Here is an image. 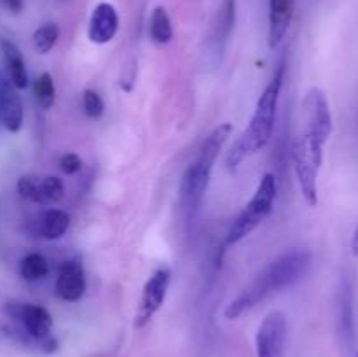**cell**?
<instances>
[{
    "label": "cell",
    "instance_id": "cell-1",
    "mask_svg": "<svg viewBox=\"0 0 358 357\" xmlns=\"http://www.w3.org/2000/svg\"><path fill=\"white\" fill-rule=\"evenodd\" d=\"M310 265L311 254L306 248H294V251L282 254L275 261L269 262L266 268H262L259 275L227 304L224 310V317L227 321L241 317L245 312L257 307L266 298L303 279Z\"/></svg>",
    "mask_w": 358,
    "mask_h": 357
},
{
    "label": "cell",
    "instance_id": "cell-2",
    "mask_svg": "<svg viewBox=\"0 0 358 357\" xmlns=\"http://www.w3.org/2000/svg\"><path fill=\"white\" fill-rule=\"evenodd\" d=\"M283 77H285V63H280L271 83L264 88L262 94L259 97L250 122L227 153L226 164L231 174L238 170L241 161L257 154L271 140L276 122V112H278L280 93H282L283 88Z\"/></svg>",
    "mask_w": 358,
    "mask_h": 357
},
{
    "label": "cell",
    "instance_id": "cell-3",
    "mask_svg": "<svg viewBox=\"0 0 358 357\" xmlns=\"http://www.w3.org/2000/svg\"><path fill=\"white\" fill-rule=\"evenodd\" d=\"M231 133H233L231 122H220L219 126H215L210 132V135L203 140L196 160L189 164L187 170L182 175L180 205L189 220L196 216L199 205H201L217 158H219L220 150H222L224 144L227 142Z\"/></svg>",
    "mask_w": 358,
    "mask_h": 357
},
{
    "label": "cell",
    "instance_id": "cell-4",
    "mask_svg": "<svg viewBox=\"0 0 358 357\" xmlns=\"http://www.w3.org/2000/svg\"><path fill=\"white\" fill-rule=\"evenodd\" d=\"M3 314L13 321L9 332L14 340L44 354L58 349V342L51 335L52 317L44 307L10 301L3 307Z\"/></svg>",
    "mask_w": 358,
    "mask_h": 357
},
{
    "label": "cell",
    "instance_id": "cell-5",
    "mask_svg": "<svg viewBox=\"0 0 358 357\" xmlns=\"http://www.w3.org/2000/svg\"><path fill=\"white\" fill-rule=\"evenodd\" d=\"M276 191H278V188H276L275 175H262L252 200L238 214V217L231 224L229 231L226 233V238L222 241V248H220V258H222L227 248L236 245L243 238H247L271 214L276 200Z\"/></svg>",
    "mask_w": 358,
    "mask_h": 357
},
{
    "label": "cell",
    "instance_id": "cell-6",
    "mask_svg": "<svg viewBox=\"0 0 358 357\" xmlns=\"http://www.w3.org/2000/svg\"><path fill=\"white\" fill-rule=\"evenodd\" d=\"M303 114L304 132L301 136L313 146L324 149L332 135L334 122H332V112L327 94L320 88H311L306 93L303 100Z\"/></svg>",
    "mask_w": 358,
    "mask_h": 357
},
{
    "label": "cell",
    "instance_id": "cell-7",
    "mask_svg": "<svg viewBox=\"0 0 358 357\" xmlns=\"http://www.w3.org/2000/svg\"><path fill=\"white\" fill-rule=\"evenodd\" d=\"M322 163H324V149L301 136L294 146V168H296L301 195L310 206L318 205V174Z\"/></svg>",
    "mask_w": 358,
    "mask_h": 357
},
{
    "label": "cell",
    "instance_id": "cell-8",
    "mask_svg": "<svg viewBox=\"0 0 358 357\" xmlns=\"http://www.w3.org/2000/svg\"><path fill=\"white\" fill-rule=\"evenodd\" d=\"M171 284V270L168 266H161L157 268L152 275L147 279L145 286L142 289V296H140L138 307H136L135 318H133V328L143 329L154 315L161 310L166 300L168 289Z\"/></svg>",
    "mask_w": 358,
    "mask_h": 357
},
{
    "label": "cell",
    "instance_id": "cell-9",
    "mask_svg": "<svg viewBox=\"0 0 358 357\" xmlns=\"http://www.w3.org/2000/svg\"><path fill=\"white\" fill-rule=\"evenodd\" d=\"M16 189L21 198L35 205H56L65 196V184L55 175H21Z\"/></svg>",
    "mask_w": 358,
    "mask_h": 357
},
{
    "label": "cell",
    "instance_id": "cell-10",
    "mask_svg": "<svg viewBox=\"0 0 358 357\" xmlns=\"http://www.w3.org/2000/svg\"><path fill=\"white\" fill-rule=\"evenodd\" d=\"M287 317L283 312H269L255 335L257 357H285Z\"/></svg>",
    "mask_w": 358,
    "mask_h": 357
},
{
    "label": "cell",
    "instance_id": "cell-11",
    "mask_svg": "<svg viewBox=\"0 0 358 357\" xmlns=\"http://www.w3.org/2000/svg\"><path fill=\"white\" fill-rule=\"evenodd\" d=\"M23 100L14 84L0 74V126L9 133H17L23 126Z\"/></svg>",
    "mask_w": 358,
    "mask_h": 357
},
{
    "label": "cell",
    "instance_id": "cell-12",
    "mask_svg": "<svg viewBox=\"0 0 358 357\" xmlns=\"http://www.w3.org/2000/svg\"><path fill=\"white\" fill-rule=\"evenodd\" d=\"M55 293L62 301L76 303L86 293V273L77 259L65 261L59 268L55 282Z\"/></svg>",
    "mask_w": 358,
    "mask_h": 357
},
{
    "label": "cell",
    "instance_id": "cell-13",
    "mask_svg": "<svg viewBox=\"0 0 358 357\" xmlns=\"http://www.w3.org/2000/svg\"><path fill=\"white\" fill-rule=\"evenodd\" d=\"M119 14L115 7L108 2H100L91 13L87 37L93 44H108L117 35Z\"/></svg>",
    "mask_w": 358,
    "mask_h": 357
},
{
    "label": "cell",
    "instance_id": "cell-14",
    "mask_svg": "<svg viewBox=\"0 0 358 357\" xmlns=\"http://www.w3.org/2000/svg\"><path fill=\"white\" fill-rule=\"evenodd\" d=\"M296 0H269V27L268 44L276 49L289 31L294 18Z\"/></svg>",
    "mask_w": 358,
    "mask_h": 357
},
{
    "label": "cell",
    "instance_id": "cell-15",
    "mask_svg": "<svg viewBox=\"0 0 358 357\" xmlns=\"http://www.w3.org/2000/svg\"><path fill=\"white\" fill-rule=\"evenodd\" d=\"M69 227L70 216L65 210L59 209L44 210L38 216H35V219L30 224V230L44 240H59V238L65 237Z\"/></svg>",
    "mask_w": 358,
    "mask_h": 357
},
{
    "label": "cell",
    "instance_id": "cell-16",
    "mask_svg": "<svg viewBox=\"0 0 358 357\" xmlns=\"http://www.w3.org/2000/svg\"><path fill=\"white\" fill-rule=\"evenodd\" d=\"M0 52L9 72V80L16 90H24L28 86V74L20 48L7 38H0Z\"/></svg>",
    "mask_w": 358,
    "mask_h": 357
},
{
    "label": "cell",
    "instance_id": "cell-17",
    "mask_svg": "<svg viewBox=\"0 0 358 357\" xmlns=\"http://www.w3.org/2000/svg\"><path fill=\"white\" fill-rule=\"evenodd\" d=\"M236 23V0H222L215 24H213V46L217 55H222L227 41L234 30Z\"/></svg>",
    "mask_w": 358,
    "mask_h": 357
},
{
    "label": "cell",
    "instance_id": "cell-18",
    "mask_svg": "<svg viewBox=\"0 0 358 357\" xmlns=\"http://www.w3.org/2000/svg\"><path fill=\"white\" fill-rule=\"evenodd\" d=\"M150 38H152L156 44L164 46L173 38V27H171L170 14L164 7L157 6L156 9L150 14Z\"/></svg>",
    "mask_w": 358,
    "mask_h": 357
},
{
    "label": "cell",
    "instance_id": "cell-19",
    "mask_svg": "<svg viewBox=\"0 0 358 357\" xmlns=\"http://www.w3.org/2000/svg\"><path fill=\"white\" fill-rule=\"evenodd\" d=\"M49 273V262L45 258L38 252H31V254L24 255L20 261V275L23 276L27 282H37L42 280Z\"/></svg>",
    "mask_w": 358,
    "mask_h": 357
},
{
    "label": "cell",
    "instance_id": "cell-20",
    "mask_svg": "<svg viewBox=\"0 0 358 357\" xmlns=\"http://www.w3.org/2000/svg\"><path fill=\"white\" fill-rule=\"evenodd\" d=\"M59 38V27L55 21H45L44 24L37 28L31 35V42H34V49L38 55H48L52 48L56 46Z\"/></svg>",
    "mask_w": 358,
    "mask_h": 357
},
{
    "label": "cell",
    "instance_id": "cell-21",
    "mask_svg": "<svg viewBox=\"0 0 358 357\" xmlns=\"http://www.w3.org/2000/svg\"><path fill=\"white\" fill-rule=\"evenodd\" d=\"M34 91L35 98H37V104L41 105L42 108H51L56 102V86L55 79L49 72H42L41 76L35 79L34 83Z\"/></svg>",
    "mask_w": 358,
    "mask_h": 357
},
{
    "label": "cell",
    "instance_id": "cell-22",
    "mask_svg": "<svg viewBox=\"0 0 358 357\" xmlns=\"http://www.w3.org/2000/svg\"><path fill=\"white\" fill-rule=\"evenodd\" d=\"M83 108L84 114L91 119H98L103 115L105 112V104L103 98L100 97V93L94 90H84L83 93Z\"/></svg>",
    "mask_w": 358,
    "mask_h": 357
},
{
    "label": "cell",
    "instance_id": "cell-23",
    "mask_svg": "<svg viewBox=\"0 0 358 357\" xmlns=\"http://www.w3.org/2000/svg\"><path fill=\"white\" fill-rule=\"evenodd\" d=\"M352 287H350L348 282L343 284L341 290V322L343 329L346 331V335H352L353 328V310H352Z\"/></svg>",
    "mask_w": 358,
    "mask_h": 357
},
{
    "label": "cell",
    "instance_id": "cell-24",
    "mask_svg": "<svg viewBox=\"0 0 358 357\" xmlns=\"http://www.w3.org/2000/svg\"><path fill=\"white\" fill-rule=\"evenodd\" d=\"M59 168L65 175H76L83 168V160L79 158V154L66 153L59 158Z\"/></svg>",
    "mask_w": 358,
    "mask_h": 357
},
{
    "label": "cell",
    "instance_id": "cell-25",
    "mask_svg": "<svg viewBox=\"0 0 358 357\" xmlns=\"http://www.w3.org/2000/svg\"><path fill=\"white\" fill-rule=\"evenodd\" d=\"M0 6L6 7L9 13L20 14L24 7V0H0Z\"/></svg>",
    "mask_w": 358,
    "mask_h": 357
},
{
    "label": "cell",
    "instance_id": "cell-26",
    "mask_svg": "<svg viewBox=\"0 0 358 357\" xmlns=\"http://www.w3.org/2000/svg\"><path fill=\"white\" fill-rule=\"evenodd\" d=\"M350 247H352V254L355 255V258H358V226H357L355 233H353V237H352V245H350Z\"/></svg>",
    "mask_w": 358,
    "mask_h": 357
},
{
    "label": "cell",
    "instance_id": "cell-27",
    "mask_svg": "<svg viewBox=\"0 0 358 357\" xmlns=\"http://www.w3.org/2000/svg\"><path fill=\"white\" fill-rule=\"evenodd\" d=\"M355 357H358V352H357V356H355Z\"/></svg>",
    "mask_w": 358,
    "mask_h": 357
}]
</instances>
